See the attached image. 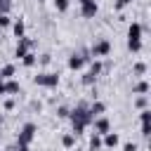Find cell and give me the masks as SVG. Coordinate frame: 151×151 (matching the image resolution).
Listing matches in <instances>:
<instances>
[{"mask_svg": "<svg viewBox=\"0 0 151 151\" xmlns=\"http://www.w3.org/2000/svg\"><path fill=\"white\" fill-rule=\"evenodd\" d=\"M21 59H24V66H33V64H35V54H33V52H26Z\"/></svg>", "mask_w": 151, "mask_h": 151, "instance_id": "cell-16", "label": "cell"}, {"mask_svg": "<svg viewBox=\"0 0 151 151\" xmlns=\"http://www.w3.org/2000/svg\"><path fill=\"white\" fill-rule=\"evenodd\" d=\"M57 116H59V118H66V116H68V109H66V106H59V109H57Z\"/></svg>", "mask_w": 151, "mask_h": 151, "instance_id": "cell-24", "label": "cell"}, {"mask_svg": "<svg viewBox=\"0 0 151 151\" xmlns=\"http://www.w3.org/2000/svg\"><path fill=\"white\" fill-rule=\"evenodd\" d=\"M142 134H144V137L151 134V123H142Z\"/></svg>", "mask_w": 151, "mask_h": 151, "instance_id": "cell-23", "label": "cell"}, {"mask_svg": "<svg viewBox=\"0 0 151 151\" xmlns=\"http://www.w3.org/2000/svg\"><path fill=\"white\" fill-rule=\"evenodd\" d=\"M68 116H71V123H73V134H80V132H83V130L94 120V118H92V113H90V109H87L85 104L76 106Z\"/></svg>", "mask_w": 151, "mask_h": 151, "instance_id": "cell-1", "label": "cell"}, {"mask_svg": "<svg viewBox=\"0 0 151 151\" xmlns=\"http://www.w3.org/2000/svg\"><path fill=\"white\" fill-rule=\"evenodd\" d=\"M78 2H80V5H85V2H94V0H78Z\"/></svg>", "mask_w": 151, "mask_h": 151, "instance_id": "cell-31", "label": "cell"}, {"mask_svg": "<svg viewBox=\"0 0 151 151\" xmlns=\"http://www.w3.org/2000/svg\"><path fill=\"white\" fill-rule=\"evenodd\" d=\"M0 26H2V28L9 26V17H7V14H0Z\"/></svg>", "mask_w": 151, "mask_h": 151, "instance_id": "cell-26", "label": "cell"}, {"mask_svg": "<svg viewBox=\"0 0 151 151\" xmlns=\"http://www.w3.org/2000/svg\"><path fill=\"white\" fill-rule=\"evenodd\" d=\"M12 76H14V66H12V64H7V66H2V68H0V80H5V78L9 80Z\"/></svg>", "mask_w": 151, "mask_h": 151, "instance_id": "cell-13", "label": "cell"}, {"mask_svg": "<svg viewBox=\"0 0 151 151\" xmlns=\"http://www.w3.org/2000/svg\"><path fill=\"white\" fill-rule=\"evenodd\" d=\"M101 149V137L99 134H92L90 137V151H99Z\"/></svg>", "mask_w": 151, "mask_h": 151, "instance_id": "cell-15", "label": "cell"}, {"mask_svg": "<svg viewBox=\"0 0 151 151\" xmlns=\"http://www.w3.org/2000/svg\"><path fill=\"white\" fill-rule=\"evenodd\" d=\"M12 31H14V35H17V38H24V31H26L24 21H21V19H19V21H14V24H12Z\"/></svg>", "mask_w": 151, "mask_h": 151, "instance_id": "cell-11", "label": "cell"}, {"mask_svg": "<svg viewBox=\"0 0 151 151\" xmlns=\"http://www.w3.org/2000/svg\"><path fill=\"white\" fill-rule=\"evenodd\" d=\"M17 151H31L28 146H17Z\"/></svg>", "mask_w": 151, "mask_h": 151, "instance_id": "cell-30", "label": "cell"}, {"mask_svg": "<svg viewBox=\"0 0 151 151\" xmlns=\"http://www.w3.org/2000/svg\"><path fill=\"white\" fill-rule=\"evenodd\" d=\"M83 64H85V57H83V54H73V57L68 59V68H73V71L83 68Z\"/></svg>", "mask_w": 151, "mask_h": 151, "instance_id": "cell-10", "label": "cell"}, {"mask_svg": "<svg viewBox=\"0 0 151 151\" xmlns=\"http://www.w3.org/2000/svg\"><path fill=\"white\" fill-rule=\"evenodd\" d=\"M33 80H35V85H40V87H57V85H59V76H57V73H38Z\"/></svg>", "mask_w": 151, "mask_h": 151, "instance_id": "cell-4", "label": "cell"}, {"mask_svg": "<svg viewBox=\"0 0 151 151\" xmlns=\"http://www.w3.org/2000/svg\"><path fill=\"white\" fill-rule=\"evenodd\" d=\"M73 142H76L73 134H64V137H61V144H64V146H73Z\"/></svg>", "mask_w": 151, "mask_h": 151, "instance_id": "cell-19", "label": "cell"}, {"mask_svg": "<svg viewBox=\"0 0 151 151\" xmlns=\"http://www.w3.org/2000/svg\"><path fill=\"white\" fill-rule=\"evenodd\" d=\"M123 151H137V144H132V142H130V144H125V146H123Z\"/></svg>", "mask_w": 151, "mask_h": 151, "instance_id": "cell-27", "label": "cell"}, {"mask_svg": "<svg viewBox=\"0 0 151 151\" xmlns=\"http://www.w3.org/2000/svg\"><path fill=\"white\" fill-rule=\"evenodd\" d=\"M132 92H139V94H144V92H149V83H146V80H142V83H139V85H137V87H134Z\"/></svg>", "mask_w": 151, "mask_h": 151, "instance_id": "cell-17", "label": "cell"}, {"mask_svg": "<svg viewBox=\"0 0 151 151\" xmlns=\"http://www.w3.org/2000/svg\"><path fill=\"white\" fill-rule=\"evenodd\" d=\"M33 137H35V125H33V123H26V125L21 127V132H19L17 146H28V144L33 142Z\"/></svg>", "mask_w": 151, "mask_h": 151, "instance_id": "cell-3", "label": "cell"}, {"mask_svg": "<svg viewBox=\"0 0 151 151\" xmlns=\"http://www.w3.org/2000/svg\"><path fill=\"white\" fill-rule=\"evenodd\" d=\"M127 47H130V52L142 50V24H137V21H132L127 28Z\"/></svg>", "mask_w": 151, "mask_h": 151, "instance_id": "cell-2", "label": "cell"}, {"mask_svg": "<svg viewBox=\"0 0 151 151\" xmlns=\"http://www.w3.org/2000/svg\"><path fill=\"white\" fill-rule=\"evenodd\" d=\"M106 132H109V120H106V118H97V120H94V134L104 137Z\"/></svg>", "mask_w": 151, "mask_h": 151, "instance_id": "cell-7", "label": "cell"}, {"mask_svg": "<svg viewBox=\"0 0 151 151\" xmlns=\"http://www.w3.org/2000/svg\"><path fill=\"white\" fill-rule=\"evenodd\" d=\"M134 104H137V109H142V111H144V109H146V104H149V99H146V97H137V101H134Z\"/></svg>", "mask_w": 151, "mask_h": 151, "instance_id": "cell-21", "label": "cell"}, {"mask_svg": "<svg viewBox=\"0 0 151 151\" xmlns=\"http://www.w3.org/2000/svg\"><path fill=\"white\" fill-rule=\"evenodd\" d=\"M99 71H101V64H99V61H92V66H90V73H92V76H99Z\"/></svg>", "mask_w": 151, "mask_h": 151, "instance_id": "cell-20", "label": "cell"}, {"mask_svg": "<svg viewBox=\"0 0 151 151\" xmlns=\"http://www.w3.org/2000/svg\"><path fill=\"white\" fill-rule=\"evenodd\" d=\"M94 78H97V76H92V73H87V76L83 78V83H85V85H92V83H94Z\"/></svg>", "mask_w": 151, "mask_h": 151, "instance_id": "cell-25", "label": "cell"}, {"mask_svg": "<svg viewBox=\"0 0 151 151\" xmlns=\"http://www.w3.org/2000/svg\"><path fill=\"white\" fill-rule=\"evenodd\" d=\"M0 94H7V92H5V83H2V80H0Z\"/></svg>", "mask_w": 151, "mask_h": 151, "instance_id": "cell-29", "label": "cell"}, {"mask_svg": "<svg viewBox=\"0 0 151 151\" xmlns=\"http://www.w3.org/2000/svg\"><path fill=\"white\" fill-rule=\"evenodd\" d=\"M54 7H57L59 12H66V9H68V0H54Z\"/></svg>", "mask_w": 151, "mask_h": 151, "instance_id": "cell-18", "label": "cell"}, {"mask_svg": "<svg viewBox=\"0 0 151 151\" xmlns=\"http://www.w3.org/2000/svg\"><path fill=\"white\" fill-rule=\"evenodd\" d=\"M87 109H90V113H92V118H94V116L104 113V109H106V106H104L101 101H94V104H92V106H87Z\"/></svg>", "mask_w": 151, "mask_h": 151, "instance_id": "cell-14", "label": "cell"}, {"mask_svg": "<svg viewBox=\"0 0 151 151\" xmlns=\"http://www.w3.org/2000/svg\"><path fill=\"white\" fill-rule=\"evenodd\" d=\"M80 12H83V17H85V19H92V17L99 12L97 0H94V2H85V5H80Z\"/></svg>", "mask_w": 151, "mask_h": 151, "instance_id": "cell-6", "label": "cell"}, {"mask_svg": "<svg viewBox=\"0 0 151 151\" xmlns=\"http://www.w3.org/2000/svg\"><path fill=\"white\" fill-rule=\"evenodd\" d=\"M5 92H7V94H17V92H19V83L9 78V80L5 83Z\"/></svg>", "mask_w": 151, "mask_h": 151, "instance_id": "cell-12", "label": "cell"}, {"mask_svg": "<svg viewBox=\"0 0 151 151\" xmlns=\"http://www.w3.org/2000/svg\"><path fill=\"white\" fill-rule=\"evenodd\" d=\"M33 42L28 40V38H19V45H17V57H24L26 52H28V47H31Z\"/></svg>", "mask_w": 151, "mask_h": 151, "instance_id": "cell-9", "label": "cell"}, {"mask_svg": "<svg viewBox=\"0 0 151 151\" xmlns=\"http://www.w3.org/2000/svg\"><path fill=\"white\" fill-rule=\"evenodd\" d=\"M109 50H111L109 40H99V42H94V45H92L90 54H92V57H104V54H109Z\"/></svg>", "mask_w": 151, "mask_h": 151, "instance_id": "cell-5", "label": "cell"}, {"mask_svg": "<svg viewBox=\"0 0 151 151\" xmlns=\"http://www.w3.org/2000/svg\"><path fill=\"white\" fill-rule=\"evenodd\" d=\"M118 134L116 132H106L104 134V139H101V146H109V149H113V146H118Z\"/></svg>", "mask_w": 151, "mask_h": 151, "instance_id": "cell-8", "label": "cell"}, {"mask_svg": "<svg viewBox=\"0 0 151 151\" xmlns=\"http://www.w3.org/2000/svg\"><path fill=\"white\" fill-rule=\"evenodd\" d=\"M134 73H137V76L146 73V64H142V61H139V64H134Z\"/></svg>", "mask_w": 151, "mask_h": 151, "instance_id": "cell-22", "label": "cell"}, {"mask_svg": "<svg viewBox=\"0 0 151 151\" xmlns=\"http://www.w3.org/2000/svg\"><path fill=\"white\" fill-rule=\"evenodd\" d=\"M127 2H132V0H118V2H116V9H123Z\"/></svg>", "mask_w": 151, "mask_h": 151, "instance_id": "cell-28", "label": "cell"}]
</instances>
